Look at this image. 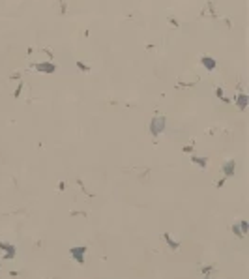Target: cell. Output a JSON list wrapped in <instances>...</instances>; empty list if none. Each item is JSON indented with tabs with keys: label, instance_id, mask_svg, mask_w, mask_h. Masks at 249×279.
<instances>
[{
	"label": "cell",
	"instance_id": "6da1fadb",
	"mask_svg": "<svg viewBox=\"0 0 249 279\" xmlns=\"http://www.w3.org/2000/svg\"><path fill=\"white\" fill-rule=\"evenodd\" d=\"M70 255L79 262V264H84V255H86V247L84 245H79V247H71L70 249Z\"/></svg>",
	"mask_w": 249,
	"mask_h": 279
},
{
	"label": "cell",
	"instance_id": "7a4b0ae2",
	"mask_svg": "<svg viewBox=\"0 0 249 279\" xmlns=\"http://www.w3.org/2000/svg\"><path fill=\"white\" fill-rule=\"evenodd\" d=\"M0 249H4L6 255H4V259H15V247L10 245V244H4V242H0Z\"/></svg>",
	"mask_w": 249,
	"mask_h": 279
},
{
	"label": "cell",
	"instance_id": "3957f363",
	"mask_svg": "<svg viewBox=\"0 0 249 279\" xmlns=\"http://www.w3.org/2000/svg\"><path fill=\"white\" fill-rule=\"evenodd\" d=\"M163 238L167 240V244H169V247H171V249H174V251H176V249L180 247V244H178V242H174V240L171 238V234H169V232H165V234H163Z\"/></svg>",
	"mask_w": 249,
	"mask_h": 279
},
{
	"label": "cell",
	"instance_id": "277c9868",
	"mask_svg": "<svg viewBox=\"0 0 249 279\" xmlns=\"http://www.w3.org/2000/svg\"><path fill=\"white\" fill-rule=\"evenodd\" d=\"M240 230H242V234H243V236L247 234V230H249V223H247L245 219H242V221H240Z\"/></svg>",
	"mask_w": 249,
	"mask_h": 279
},
{
	"label": "cell",
	"instance_id": "5b68a950",
	"mask_svg": "<svg viewBox=\"0 0 249 279\" xmlns=\"http://www.w3.org/2000/svg\"><path fill=\"white\" fill-rule=\"evenodd\" d=\"M225 172H227V176H231L234 172V161H229V163L225 165Z\"/></svg>",
	"mask_w": 249,
	"mask_h": 279
},
{
	"label": "cell",
	"instance_id": "8992f818",
	"mask_svg": "<svg viewBox=\"0 0 249 279\" xmlns=\"http://www.w3.org/2000/svg\"><path fill=\"white\" fill-rule=\"evenodd\" d=\"M232 232H234L238 238H245V236L242 234V230H240V227H238V225H232Z\"/></svg>",
	"mask_w": 249,
	"mask_h": 279
},
{
	"label": "cell",
	"instance_id": "52a82bcc",
	"mask_svg": "<svg viewBox=\"0 0 249 279\" xmlns=\"http://www.w3.org/2000/svg\"><path fill=\"white\" fill-rule=\"evenodd\" d=\"M200 272H202V273H204V275H208V273H212V272H214V264H210V266H204V268H202Z\"/></svg>",
	"mask_w": 249,
	"mask_h": 279
},
{
	"label": "cell",
	"instance_id": "ba28073f",
	"mask_svg": "<svg viewBox=\"0 0 249 279\" xmlns=\"http://www.w3.org/2000/svg\"><path fill=\"white\" fill-rule=\"evenodd\" d=\"M195 163H199V167H206V159H199V157H193Z\"/></svg>",
	"mask_w": 249,
	"mask_h": 279
},
{
	"label": "cell",
	"instance_id": "9c48e42d",
	"mask_svg": "<svg viewBox=\"0 0 249 279\" xmlns=\"http://www.w3.org/2000/svg\"><path fill=\"white\" fill-rule=\"evenodd\" d=\"M204 279H210V277H208V275H206V277H204Z\"/></svg>",
	"mask_w": 249,
	"mask_h": 279
}]
</instances>
